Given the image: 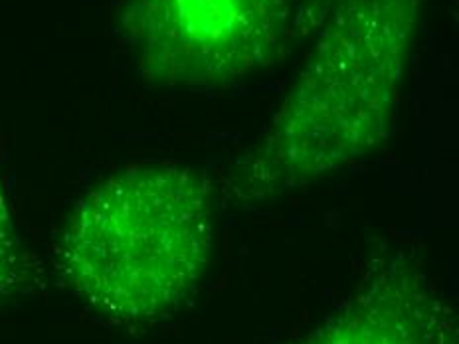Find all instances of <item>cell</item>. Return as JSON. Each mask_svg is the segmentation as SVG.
<instances>
[{
  "label": "cell",
  "instance_id": "obj_5",
  "mask_svg": "<svg viewBox=\"0 0 459 344\" xmlns=\"http://www.w3.org/2000/svg\"><path fill=\"white\" fill-rule=\"evenodd\" d=\"M21 277V245H18L14 218L0 185V307L11 297Z\"/></svg>",
  "mask_w": 459,
  "mask_h": 344
},
{
  "label": "cell",
  "instance_id": "obj_4",
  "mask_svg": "<svg viewBox=\"0 0 459 344\" xmlns=\"http://www.w3.org/2000/svg\"><path fill=\"white\" fill-rule=\"evenodd\" d=\"M291 344H459V311L412 255L390 252L337 311Z\"/></svg>",
  "mask_w": 459,
  "mask_h": 344
},
{
  "label": "cell",
  "instance_id": "obj_1",
  "mask_svg": "<svg viewBox=\"0 0 459 344\" xmlns=\"http://www.w3.org/2000/svg\"><path fill=\"white\" fill-rule=\"evenodd\" d=\"M424 0H331L264 135L230 167L236 204L273 202L355 167L394 129Z\"/></svg>",
  "mask_w": 459,
  "mask_h": 344
},
{
  "label": "cell",
  "instance_id": "obj_3",
  "mask_svg": "<svg viewBox=\"0 0 459 344\" xmlns=\"http://www.w3.org/2000/svg\"><path fill=\"white\" fill-rule=\"evenodd\" d=\"M307 0H121L137 68L160 88L216 90L283 60Z\"/></svg>",
  "mask_w": 459,
  "mask_h": 344
},
{
  "label": "cell",
  "instance_id": "obj_2",
  "mask_svg": "<svg viewBox=\"0 0 459 344\" xmlns=\"http://www.w3.org/2000/svg\"><path fill=\"white\" fill-rule=\"evenodd\" d=\"M214 185L183 165H135L85 193L56 244V271L111 322L169 317L203 280L214 245Z\"/></svg>",
  "mask_w": 459,
  "mask_h": 344
}]
</instances>
